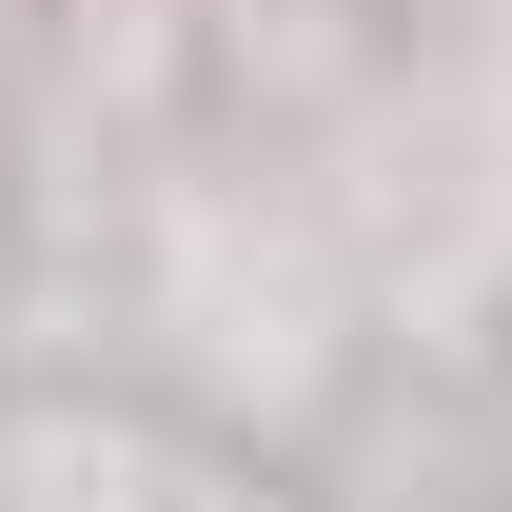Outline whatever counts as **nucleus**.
Segmentation results:
<instances>
[]
</instances>
